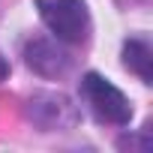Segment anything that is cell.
<instances>
[{
    "label": "cell",
    "mask_w": 153,
    "mask_h": 153,
    "mask_svg": "<svg viewBox=\"0 0 153 153\" xmlns=\"http://www.w3.org/2000/svg\"><path fill=\"white\" fill-rule=\"evenodd\" d=\"M39 18L63 45H84L90 36V9L84 0H36Z\"/></svg>",
    "instance_id": "1"
},
{
    "label": "cell",
    "mask_w": 153,
    "mask_h": 153,
    "mask_svg": "<svg viewBox=\"0 0 153 153\" xmlns=\"http://www.w3.org/2000/svg\"><path fill=\"white\" fill-rule=\"evenodd\" d=\"M81 99L87 102V108L93 111V117L99 123L129 126V120H132V102H129V96L120 87H114L99 72H87L81 78Z\"/></svg>",
    "instance_id": "2"
},
{
    "label": "cell",
    "mask_w": 153,
    "mask_h": 153,
    "mask_svg": "<svg viewBox=\"0 0 153 153\" xmlns=\"http://www.w3.org/2000/svg\"><path fill=\"white\" fill-rule=\"evenodd\" d=\"M27 114H30V120L42 132L69 129V126H75V120H78L75 105L63 93H33L30 102H27Z\"/></svg>",
    "instance_id": "3"
},
{
    "label": "cell",
    "mask_w": 153,
    "mask_h": 153,
    "mask_svg": "<svg viewBox=\"0 0 153 153\" xmlns=\"http://www.w3.org/2000/svg\"><path fill=\"white\" fill-rule=\"evenodd\" d=\"M24 63L42 78H60V75L69 72L72 57L54 39H30L24 45Z\"/></svg>",
    "instance_id": "4"
},
{
    "label": "cell",
    "mask_w": 153,
    "mask_h": 153,
    "mask_svg": "<svg viewBox=\"0 0 153 153\" xmlns=\"http://www.w3.org/2000/svg\"><path fill=\"white\" fill-rule=\"evenodd\" d=\"M123 66L135 72L144 84L153 81V45L147 36H129L123 42Z\"/></svg>",
    "instance_id": "5"
},
{
    "label": "cell",
    "mask_w": 153,
    "mask_h": 153,
    "mask_svg": "<svg viewBox=\"0 0 153 153\" xmlns=\"http://www.w3.org/2000/svg\"><path fill=\"white\" fill-rule=\"evenodd\" d=\"M6 78H9V60L0 54V81H6Z\"/></svg>",
    "instance_id": "6"
}]
</instances>
